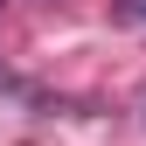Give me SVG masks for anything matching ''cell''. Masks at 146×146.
I'll list each match as a JSON object with an SVG mask.
<instances>
[{
  "instance_id": "1",
  "label": "cell",
  "mask_w": 146,
  "mask_h": 146,
  "mask_svg": "<svg viewBox=\"0 0 146 146\" xmlns=\"http://www.w3.org/2000/svg\"><path fill=\"white\" fill-rule=\"evenodd\" d=\"M111 7L125 14V21H139V28H146V0H111Z\"/></svg>"
},
{
  "instance_id": "3",
  "label": "cell",
  "mask_w": 146,
  "mask_h": 146,
  "mask_svg": "<svg viewBox=\"0 0 146 146\" xmlns=\"http://www.w3.org/2000/svg\"><path fill=\"white\" fill-rule=\"evenodd\" d=\"M0 7H7V0H0Z\"/></svg>"
},
{
  "instance_id": "2",
  "label": "cell",
  "mask_w": 146,
  "mask_h": 146,
  "mask_svg": "<svg viewBox=\"0 0 146 146\" xmlns=\"http://www.w3.org/2000/svg\"><path fill=\"white\" fill-rule=\"evenodd\" d=\"M0 90H7V70H0Z\"/></svg>"
}]
</instances>
